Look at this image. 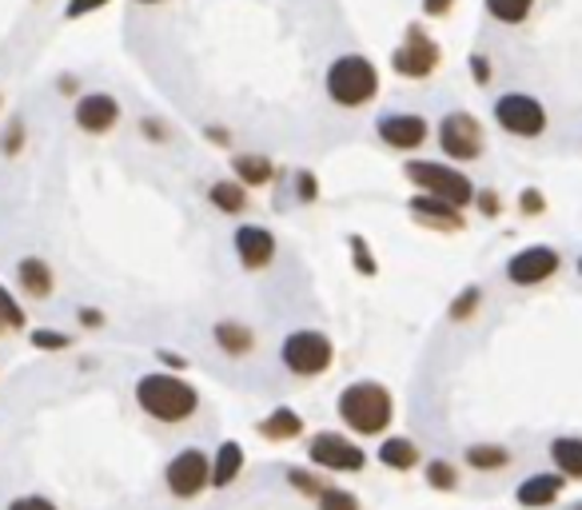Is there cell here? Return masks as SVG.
Listing matches in <instances>:
<instances>
[{"mask_svg": "<svg viewBox=\"0 0 582 510\" xmlns=\"http://www.w3.org/2000/svg\"><path fill=\"white\" fill-rule=\"evenodd\" d=\"M335 415L355 439H384L396 422V395L379 379H355L340 391Z\"/></svg>", "mask_w": 582, "mask_h": 510, "instance_id": "cell-1", "label": "cell"}, {"mask_svg": "<svg viewBox=\"0 0 582 510\" xmlns=\"http://www.w3.org/2000/svg\"><path fill=\"white\" fill-rule=\"evenodd\" d=\"M136 407L152 422L164 427H180L199 410V391L196 383H187L180 371H148L136 379Z\"/></svg>", "mask_w": 582, "mask_h": 510, "instance_id": "cell-2", "label": "cell"}, {"mask_svg": "<svg viewBox=\"0 0 582 510\" xmlns=\"http://www.w3.org/2000/svg\"><path fill=\"white\" fill-rule=\"evenodd\" d=\"M323 92L335 108H367L379 96V68L367 53H343L335 56L323 72Z\"/></svg>", "mask_w": 582, "mask_h": 510, "instance_id": "cell-3", "label": "cell"}, {"mask_svg": "<svg viewBox=\"0 0 582 510\" xmlns=\"http://www.w3.org/2000/svg\"><path fill=\"white\" fill-rule=\"evenodd\" d=\"M403 176H407V184H411L415 192H423V196H435V200H447V204H455V208H467V204H475V192H479L467 172L443 164V160H407Z\"/></svg>", "mask_w": 582, "mask_h": 510, "instance_id": "cell-4", "label": "cell"}, {"mask_svg": "<svg viewBox=\"0 0 582 510\" xmlns=\"http://www.w3.org/2000/svg\"><path fill=\"white\" fill-rule=\"evenodd\" d=\"M279 359H284L287 375L319 379V375H328L331 367H335V344H331L328 332H316V327H296V332H287V339L279 344Z\"/></svg>", "mask_w": 582, "mask_h": 510, "instance_id": "cell-5", "label": "cell"}, {"mask_svg": "<svg viewBox=\"0 0 582 510\" xmlns=\"http://www.w3.org/2000/svg\"><path fill=\"white\" fill-rule=\"evenodd\" d=\"M435 140H440L443 155H447V160H459V164H475V160H483V152H487L483 120L467 108L447 112V116L435 124Z\"/></svg>", "mask_w": 582, "mask_h": 510, "instance_id": "cell-6", "label": "cell"}, {"mask_svg": "<svg viewBox=\"0 0 582 510\" xmlns=\"http://www.w3.org/2000/svg\"><path fill=\"white\" fill-rule=\"evenodd\" d=\"M443 65V48L440 40L423 28V24H407L403 28V40L391 48V68H396V77L403 80H427L435 77Z\"/></svg>", "mask_w": 582, "mask_h": 510, "instance_id": "cell-7", "label": "cell"}, {"mask_svg": "<svg viewBox=\"0 0 582 510\" xmlns=\"http://www.w3.org/2000/svg\"><path fill=\"white\" fill-rule=\"evenodd\" d=\"M308 463L323 475H363L367 471V451L355 443L352 434L316 431L308 439Z\"/></svg>", "mask_w": 582, "mask_h": 510, "instance_id": "cell-8", "label": "cell"}, {"mask_svg": "<svg viewBox=\"0 0 582 510\" xmlns=\"http://www.w3.org/2000/svg\"><path fill=\"white\" fill-rule=\"evenodd\" d=\"M494 124L506 136H515V140H538V136H547L550 116L547 104L530 96V92H503L494 101Z\"/></svg>", "mask_w": 582, "mask_h": 510, "instance_id": "cell-9", "label": "cell"}, {"mask_svg": "<svg viewBox=\"0 0 582 510\" xmlns=\"http://www.w3.org/2000/svg\"><path fill=\"white\" fill-rule=\"evenodd\" d=\"M164 487L172 499L192 502L212 487V455H204V447H184L164 463Z\"/></svg>", "mask_w": 582, "mask_h": 510, "instance_id": "cell-10", "label": "cell"}, {"mask_svg": "<svg viewBox=\"0 0 582 510\" xmlns=\"http://www.w3.org/2000/svg\"><path fill=\"white\" fill-rule=\"evenodd\" d=\"M559 267H562L559 247L527 244L523 252H515L506 259V279H511L515 288H538V283H547L550 276H559Z\"/></svg>", "mask_w": 582, "mask_h": 510, "instance_id": "cell-11", "label": "cell"}, {"mask_svg": "<svg viewBox=\"0 0 582 510\" xmlns=\"http://www.w3.org/2000/svg\"><path fill=\"white\" fill-rule=\"evenodd\" d=\"M375 136H379L391 152H415V148L427 144L431 120L427 116H419V112H384V116L375 120Z\"/></svg>", "mask_w": 582, "mask_h": 510, "instance_id": "cell-12", "label": "cell"}, {"mask_svg": "<svg viewBox=\"0 0 582 510\" xmlns=\"http://www.w3.org/2000/svg\"><path fill=\"white\" fill-rule=\"evenodd\" d=\"M231 247H236V259H240L243 271H264V267L275 264V252H279L275 235L264 223H240L231 235Z\"/></svg>", "mask_w": 582, "mask_h": 510, "instance_id": "cell-13", "label": "cell"}, {"mask_svg": "<svg viewBox=\"0 0 582 510\" xmlns=\"http://www.w3.org/2000/svg\"><path fill=\"white\" fill-rule=\"evenodd\" d=\"M72 120H77L80 132L109 136L116 128V120H121V104H116L112 92H84L77 101V108H72Z\"/></svg>", "mask_w": 582, "mask_h": 510, "instance_id": "cell-14", "label": "cell"}, {"mask_svg": "<svg viewBox=\"0 0 582 510\" xmlns=\"http://www.w3.org/2000/svg\"><path fill=\"white\" fill-rule=\"evenodd\" d=\"M407 211H411V220L431 228V232H463V228H467L463 208H455V204H447V200H435V196H423V192H415V196L407 200Z\"/></svg>", "mask_w": 582, "mask_h": 510, "instance_id": "cell-15", "label": "cell"}, {"mask_svg": "<svg viewBox=\"0 0 582 510\" xmlns=\"http://www.w3.org/2000/svg\"><path fill=\"white\" fill-rule=\"evenodd\" d=\"M562 490H567V478L559 471H535L515 487V502L523 510H547L562 499Z\"/></svg>", "mask_w": 582, "mask_h": 510, "instance_id": "cell-16", "label": "cell"}, {"mask_svg": "<svg viewBox=\"0 0 582 510\" xmlns=\"http://www.w3.org/2000/svg\"><path fill=\"white\" fill-rule=\"evenodd\" d=\"M375 459H379L387 471H399V475H407V471L423 466V447H419L415 439H407V434H384V443H379Z\"/></svg>", "mask_w": 582, "mask_h": 510, "instance_id": "cell-17", "label": "cell"}, {"mask_svg": "<svg viewBox=\"0 0 582 510\" xmlns=\"http://www.w3.org/2000/svg\"><path fill=\"white\" fill-rule=\"evenodd\" d=\"M255 434L267 443H296V439H304V415L292 407H275L267 419L255 422Z\"/></svg>", "mask_w": 582, "mask_h": 510, "instance_id": "cell-18", "label": "cell"}, {"mask_svg": "<svg viewBox=\"0 0 582 510\" xmlns=\"http://www.w3.org/2000/svg\"><path fill=\"white\" fill-rule=\"evenodd\" d=\"M243 466H248V455H243V447L236 439H224L216 447V455H212V487L216 490H228L236 478L243 475Z\"/></svg>", "mask_w": 582, "mask_h": 510, "instance_id": "cell-19", "label": "cell"}, {"mask_svg": "<svg viewBox=\"0 0 582 510\" xmlns=\"http://www.w3.org/2000/svg\"><path fill=\"white\" fill-rule=\"evenodd\" d=\"M212 339H216V347L231 359H248L255 351V332L240 320H220L212 327Z\"/></svg>", "mask_w": 582, "mask_h": 510, "instance_id": "cell-20", "label": "cell"}, {"mask_svg": "<svg viewBox=\"0 0 582 510\" xmlns=\"http://www.w3.org/2000/svg\"><path fill=\"white\" fill-rule=\"evenodd\" d=\"M550 463L567 483H582V434H555L550 439Z\"/></svg>", "mask_w": 582, "mask_h": 510, "instance_id": "cell-21", "label": "cell"}, {"mask_svg": "<svg viewBox=\"0 0 582 510\" xmlns=\"http://www.w3.org/2000/svg\"><path fill=\"white\" fill-rule=\"evenodd\" d=\"M16 279H21V291L28 295V300H48L53 295V267L41 259V255H28V259H21L16 264Z\"/></svg>", "mask_w": 582, "mask_h": 510, "instance_id": "cell-22", "label": "cell"}, {"mask_svg": "<svg viewBox=\"0 0 582 510\" xmlns=\"http://www.w3.org/2000/svg\"><path fill=\"white\" fill-rule=\"evenodd\" d=\"M231 172H236L231 179H240L243 188H267L275 179V160H267L260 152H240L231 160Z\"/></svg>", "mask_w": 582, "mask_h": 510, "instance_id": "cell-23", "label": "cell"}, {"mask_svg": "<svg viewBox=\"0 0 582 510\" xmlns=\"http://www.w3.org/2000/svg\"><path fill=\"white\" fill-rule=\"evenodd\" d=\"M511 447L503 443H471L463 451V463L471 466L475 475H494V471H506L511 466Z\"/></svg>", "mask_w": 582, "mask_h": 510, "instance_id": "cell-24", "label": "cell"}, {"mask_svg": "<svg viewBox=\"0 0 582 510\" xmlns=\"http://www.w3.org/2000/svg\"><path fill=\"white\" fill-rule=\"evenodd\" d=\"M208 204L224 216H240L248 208V188H243L240 179H216L208 188Z\"/></svg>", "mask_w": 582, "mask_h": 510, "instance_id": "cell-25", "label": "cell"}, {"mask_svg": "<svg viewBox=\"0 0 582 510\" xmlns=\"http://www.w3.org/2000/svg\"><path fill=\"white\" fill-rule=\"evenodd\" d=\"M483 9L491 21L506 24V28H518V24L530 21V12H535V0H483Z\"/></svg>", "mask_w": 582, "mask_h": 510, "instance_id": "cell-26", "label": "cell"}, {"mask_svg": "<svg viewBox=\"0 0 582 510\" xmlns=\"http://www.w3.org/2000/svg\"><path fill=\"white\" fill-rule=\"evenodd\" d=\"M423 483H427L431 490H440V495L459 490V483H463L459 463H450V459H427V463H423Z\"/></svg>", "mask_w": 582, "mask_h": 510, "instance_id": "cell-27", "label": "cell"}, {"mask_svg": "<svg viewBox=\"0 0 582 510\" xmlns=\"http://www.w3.org/2000/svg\"><path fill=\"white\" fill-rule=\"evenodd\" d=\"M284 478H287V487L311 502L319 499V490L328 487V478L319 475V471H311V466H284Z\"/></svg>", "mask_w": 582, "mask_h": 510, "instance_id": "cell-28", "label": "cell"}, {"mask_svg": "<svg viewBox=\"0 0 582 510\" xmlns=\"http://www.w3.org/2000/svg\"><path fill=\"white\" fill-rule=\"evenodd\" d=\"M479 308H483V288L479 283H467V288L450 300V308H447V320L450 323H471L475 315H479Z\"/></svg>", "mask_w": 582, "mask_h": 510, "instance_id": "cell-29", "label": "cell"}, {"mask_svg": "<svg viewBox=\"0 0 582 510\" xmlns=\"http://www.w3.org/2000/svg\"><path fill=\"white\" fill-rule=\"evenodd\" d=\"M316 510H363V502H360V495H355V490L335 487V483H328V487L319 490Z\"/></svg>", "mask_w": 582, "mask_h": 510, "instance_id": "cell-30", "label": "cell"}, {"mask_svg": "<svg viewBox=\"0 0 582 510\" xmlns=\"http://www.w3.org/2000/svg\"><path fill=\"white\" fill-rule=\"evenodd\" d=\"M347 247H352V267L360 271V276H379V259H375V252H372V244L363 240L360 232H352L347 235Z\"/></svg>", "mask_w": 582, "mask_h": 510, "instance_id": "cell-31", "label": "cell"}, {"mask_svg": "<svg viewBox=\"0 0 582 510\" xmlns=\"http://www.w3.org/2000/svg\"><path fill=\"white\" fill-rule=\"evenodd\" d=\"M0 327H12V332H21L24 327V311L21 303L12 300V291L0 283Z\"/></svg>", "mask_w": 582, "mask_h": 510, "instance_id": "cell-32", "label": "cell"}, {"mask_svg": "<svg viewBox=\"0 0 582 510\" xmlns=\"http://www.w3.org/2000/svg\"><path fill=\"white\" fill-rule=\"evenodd\" d=\"M28 339H33L36 351H65V347H72V339L65 332H53V327H36Z\"/></svg>", "mask_w": 582, "mask_h": 510, "instance_id": "cell-33", "label": "cell"}, {"mask_svg": "<svg viewBox=\"0 0 582 510\" xmlns=\"http://www.w3.org/2000/svg\"><path fill=\"white\" fill-rule=\"evenodd\" d=\"M296 200L299 204H316L319 200V176L311 167H299L296 172Z\"/></svg>", "mask_w": 582, "mask_h": 510, "instance_id": "cell-34", "label": "cell"}, {"mask_svg": "<svg viewBox=\"0 0 582 510\" xmlns=\"http://www.w3.org/2000/svg\"><path fill=\"white\" fill-rule=\"evenodd\" d=\"M475 208L483 211L487 220H499V216H503V196L494 188H479L475 192Z\"/></svg>", "mask_w": 582, "mask_h": 510, "instance_id": "cell-35", "label": "cell"}, {"mask_svg": "<svg viewBox=\"0 0 582 510\" xmlns=\"http://www.w3.org/2000/svg\"><path fill=\"white\" fill-rule=\"evenodd\" d=\"M518 211H523V216H543V211H547V196L538 188H523L518 192Z\"/></svg>", "mask_w": 582, "mask_h": 510, "instance_id": "cell-36", "label": "cell"}, {"mask_svg": "<svg viewBox=\"0 0 582 510\" xmlns=\"http://www.w3.org/2000/svg\"><path fill=\"white\" fill-rule=\"evenodd\" d=\"M467 65H471V80H475V84H479V89H487V84H491V77H494L491 60H487L483 53H471V60H467Z\"/></svg>", "mask_w": 582, "mask_h": 510, "instance_id": "cell-37", "label": "cell"}, {"mask_svg": "<svg viewBox=\"0 0 582 510\" xmlns=\"http://www.w3.org/2000/svg\"><path fill=\"white\" fill-rule=\"evenodd\" d=\"M9 510H60V507L53 499H45V495H16L9 502Z\"/></svg>", "mask_w": 582, "mask_h": 510, "instance_id": "cell-38", "label": "cell"}, {"mask_svg": "<svg viewBox=\"0 0 582 510\" xmlns=\"http://www.w3.org/2000/svg\"><path fill=\"white\" fill-rule=\"evenodd\" d=\"M104 4H109V0H68L65 16L68 21H80V16H89V12H100Z\"/></svg>", "mask_w": 582, "mask_h": 510, "instance_id": "cell-39", "label": "cell"}, {"mask_svg": "<svg viewBox=\"0 0 582 510\" xmlns=\"http://www.w3.org/2000/svg\"><path fill=\"white\" fill-rule=\"evenodd\" d=\"M450 9H455V0H423V16H427V21H440Z\"/></svg>", "mask_w": 582, "mask_h": 510, "instance_id": "cell-40", "label": "cell"}, {"mask_svg": "<svg viewBox=\"0 0 582 510\" xmlns=\"http://www.w3.org/2000/svg\"><path fill=\"white\" fill-rule=\"evenodd\" d=\"M21 140H24V124L12 120L9 124V136H4V152H16V148H21Z\"/></svg>", "mask_w": 582, "mask_h": 510, "instance_id": "cell-41", "label": "cell"}, {"mask_svg": "<svg viewBox=\"0 0 582 510\" xmlns=\"http://www.w3.org/2000/svg\"><path fill=\"white\" fill-rule=\"evenodd\" d=\"M204 136H208L216 148H228L231 144V136H228V128H224V124H212V128H204Z\"/></svg>", "mask_w": 582, "mask_h": 510, "instance_id": "cell-42", "label": "cell"}, {"mask_svg": "<svg viewBox=\"0 0 582 510\" xmlns=\"http://www.w3.org/2000/svg\"><path fill=\"white\" fill-rule=\"evenodd\" d=\"M156 356H160L164 371H180V375H184V367H187V359H184V356H172V351H156Z\"/></svg>", "mask_w": 582, "mask_h": 510, "instance_id": "cell-43", "label": "cell"}, {"mask_svg": "<svg viewBox=\"0 0 582 510\" xmlns=\"http://www.w3.org/2000/svg\"><path fill=\"white\" fill-rule=\"evenodd\" d=\"M77 315H80V323H84V327H104V311H96V308H80Z\"/></svg>", "mask_w": 582, "mask_h": 510, "instance_id": "cell-44", "label": "cell"}, {"mask_svg": "<svg viewBox=\"0 0 582 510\" xmlns=\"http://www.w3.org/2000/svg\"><path fill=\"white\" fill-rule=\"evenodd\" d=\"M140 128H144V136H148V140H168L164 124H160V120H144Z\"/></svg>", "mask_w": 582, "mask_h": 510, "instance_id": "cell-45", "label": "cell"}, {"mask_svg": "<svg viewBox=\"0 0 582 510\" xmlns=\"http://www.w3.org/2000/svg\"><path fill=\"white\" fill-rule=\"evenodd\" d=\"M562 510H582V499H574V502H567Z\"/></svg>", "mask_w": 582, "mask_h": 510, "instance_id": "cell-46", "label": "cell"}, {"mask_svg": "<svg viewBox=\"0 0 582 510\" xmlns=\"http://www.w3.org/2000/svg\"><path fill=\"white\" fill-rule=\"evenodd\" d=\"M136 4H160V0H136Z\"/></svg>", "mask_w": 582, "mask_h": 510, "instance_id": "cell-47", "label": "cell"}, {"mask_svg": "<svg viewBox=\"0 0 582 510\" xmlns=\"http://www.w3.org/2000/svg\"><path fill=\"white\" fill-rule=\"evenodd\" d=\"M579 276H582V255H579Z\"/></svg>", "mask_w": 582, "mask_h": 510, "instance_id": "cell-48", "label": "cell"}]
</instances>
